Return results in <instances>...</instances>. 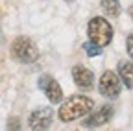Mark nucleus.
Masks as SVG:
<instances>
[{
    "label": "nucleus",
    "instance_id": "nucleus-4",
    "mask_svg": "<svg viewBox=\"0 0 133 131\" xmlns=\"http://www.w3.org/2000/svg\"><path fill=\"white\" fill-rule=\"evenodd\" d=\"M120 89H122L120 79H118V76H116L115 72L105 70L102 76H100L98 91H100V94H102V96H105V98H118Z\"/></svg>",
    "mask_w": 133,
    "mask_h": 131
},
{
    "label": "nucleus",
    "instance_id": "nucleus-11",
    "mask_svg": "<svg viewBox=\"0 0 133 131\" xmlns=\"http://www.w3.org/2000/svg\"><path fill=\"white\" fill-rule=\"evenodd\" d=\"M83 50L87 52V56H89V57H96V56L102 54V46H98V44H96V43H92V41H87L85 44H83Z\"/></svg>",
    "mask_w": 133,
    "mask_h": 131
},
{
    "label": "nucleus",
    "instance_id": "nucleus-13",
    "mask_svg": "<svg viewBox=\"0 0 133 131\" xmlns=\"http://www.w3.org/2000/svg\"><path fill=\"white\" fill-rule=\"evenodd\" d=\"M8 129H21V122L17 120V118H9V122H8Z\"/></svg>",
    "mask_w": 133,
    "mask_h": 131
},
{
    "label": "nucleus",
    "instance_id": "nucleus-5",
    "mask_svg": "<svg viewBox=\"0 0 133 131\" xmlns=\"http://www.w3.org/2000/svg\"><path fill=\"white\" fill-rule=\"evenodd\" d=\"M39 87L52 104H61L63 102V89L50 74H43L39 78Z\"/></svg>",
    "mask_w": 133,
    "mask_h": 131
},
{
    "label": "nucleus",
    "instance_id": "nucleus-9",
    "mask_svg": "<svg viewBox=\"0 0 133 131\" xmlns=\"http://www.w3.org/2000/svg\"><path fill=\"white\" fill-rule=\"evenodd\" d=\"M118 76L128 89H133V63L131 61H118Z\"/></svg>",
    "mask_w": 133,
    "mask_h": 131
},
{
    "label": "nucleus",
    "instance_id": "nucleus-10",
    "mask_svg": "<svg viewBox=\"0 0 133 131\" xmlns=\"http://www.w3.org/2000/svg\"><path fill=\"white\" fill-rule=\"evenodd\" d=\"M100 6L107 17H118L120 15V0H100Z\"/></svg>",
    "mask_w": 133,
    "mask_h": 131
},
{
    "label": "nucleus",
    "instance_id": "nucleus-15",
    "mask_svg": "<svg viewBox=\"0 0 133 131\" xmlns=\"http://www.w3.org/2000/svg\"><path fill=\"white\" fill-rule=\"evenodd\" d=\"M65 2H74V0H65Z\"/></svg>",
    "mask_w": 133,
    "mask_h": 131
},
{
    "label": "nucleus",
    "instance_id": "nucleus-6",
    "mask_svg": "<svg viewBox=\"0 0 133 131\" xmlns=\"http://www.w3.org/2000/svg\"><path fill=\"white\" fill-rule=\"evenodd\" d=\"M52 120H54V111L48 109V107L35 109V111H31V114L28 116L30 127H31V129H37V131L48 129L50 126H52Z\"/></svg>",
    "mask_w": 133,
    "mask_h": 131
},
{
    "label": "nucleus",
    "instance_id": "nucleus-3",
    "mask_svg": "<svg viewBox=\"0 0 133 131\" xmlns=\"http://www.w3.org/2000/svg\"><path fill=\"white\" fill-rule=\"evenodd\" d=\"M87 35H89V41L96 43L98 46H107L113 39V26L104 17H94L89 20Z\"/></svg>",
    "mask_w": 133,
    "mask_h": 131
},
{
    "label": "nucleus",
    "instance_id": "nucleus-12",
    "mask_svg": "<svg viewBox=\"0 0 133 131\" xmlns=\"http://www.w3.org/2000/svg\"><path fill=\"white\" fill-rule=\"evenodd\" d=\"M126 50H128V56H129L131 61H133V33H129L128 39H126Z\"/></svg>",
    "mask_w": 133,
    "mask_h": 131
},
{
    "label": "nucleus",
    "instance_id": "nucleus-1",
    "mask_svg": "<svg viewBox=\"0 0 133 131\" xmlns=\"http://www.w3.org/2000/svg\"><path fill=\"white\" fill-rule=\"evenodd\" d=\"M92 107H94V102L89 96H83V94L70 96L59 104L57 116L61 122H74L81 116H85V114H89L92 111Z\"/></svg>",
    "mask_w": 133,
    "mask_h": 131
},
{
    "label": "nucleus",
    "instance_id": "nucleus-14",
    "mask_svg": "<svg viewBox=\"0 0 133 131\" xmlns=\"http://www.w3.org/2000/svg\"><path fill=\"white\" fill-rule=\"evenodd\" d=\"M128 13H129V17H131V19H133V4H131V6H129V9H128Z\"/></svg>",
    "mask_w": 133,
    "mask_h": 131
},
{
    "label": "nucleus",
    "instance_id": "nucleus-7",
    "mask_svg": "<svg viewBox=\"0 0 133 131\" xmlns=\"http://www.w3.org/2000/svg\"><path fill=\"white\" fill-rule=\"evenodd\" d=\"M72 78H74V83L83 89V91H87L92 87L94 83V76L92 72L87 68V67H83V65H76V67H72Z\"/></svg>",
    "mask_w": 133,
    "mask_h": 131
},
{
    "label": "nucleus",
    "instance_id": "nucleus-2",
    "mask_svg": "<svg viewBox=\"0 0 133 131\" xmlns=\"http://www.w3.org/2000/svg\"><path fill=\"white\" fill-rule=\"evenodd\" d=\"M9 52H11V57L19 63H24V65H30V63H35L39 59V48L37 44L33 43L30 37L26 35H21L13 39L11 46H9Z\"/></svg>",
    "mask_w": 133,
    "mask_h": 131
},
{
    "label": "nucleus",
    "instance_id": "nucleus-8",
    "mask_svg": "<svg viewBox=\"0 0 133 131\" xmlns=\"http://www.w3.org/2000/svg\"><path fill=\"white\" fill-rule=\"evenodd\" d=\"M113 116V107L111 105H102L96 113L91 111V116L85 120V127H96V126H104L111 120Z\"/></svg>",
    "mask_w": 133,
    "mask_h": 131
}]
</instances>
